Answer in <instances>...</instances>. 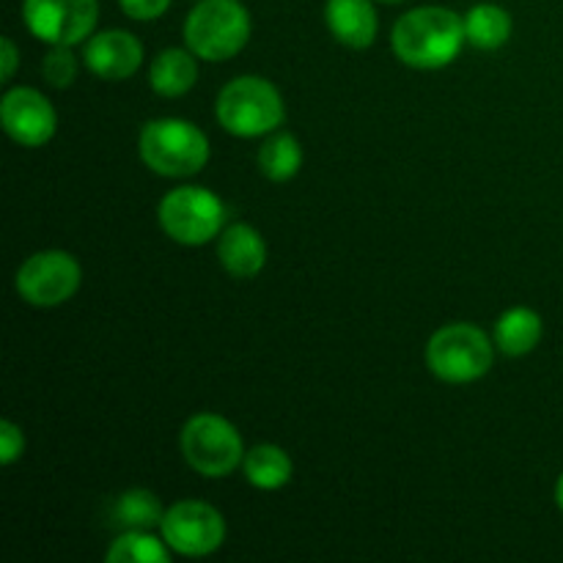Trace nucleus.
Returning <instances> with one entry per match:
<instances>
[{
    "mask_svg": "<svg viewBox=\"0 0 563 563\" xmlns=\"http://www.w3.org/2000/svg\"><path fill=\"white\" fill-rule=\"evenodd\" d=\"M465 20L445 5H418L396 20L390 47L412 69H443L465 44Z\"/></svg>",
    "mask_w": 563,
    "mask_h": 563,
    "instance_id": "obj_1",
    "label": "nucleus"
},
{
    "mask_svg": "<svg viewBox=\"0 0 563 563\" xmlns=\"http://www.w3.org/2000/svg\"><path fill=\"white\" fill-rule=\"evenodd\" d=\"M143 165L168 179L196 176L209 163V141L187 119H154L141 130L137 141Z\"/></svg>",
    "mask_w": 563,
    "mask_h": 563,
    "instance_id": "obj_2",
    "label": "nucleus"
},
{
    "mask_svg": "<svg viewBox=\"0 0 563 563\" xmlns=\"http://www.w3.org/2000/svg\"><path fill=\"white\" fill-rule=\"evenodd\" d=\"M220 126L236 137H262L284 124V97L269 80L245 75L223 86L214 102Z\"/></svg>",
    "mask_w": 563,
    "mask_h": 563,
    "instance_id": "obj_3",
    "label": "nucleus"
},
{
    "mask_svg": "<svg viewBox=\"0 0 563 563\" xmlns=\"http://www.w3.org/2000/svg\"><path fill=\"white\" fill-rule=\"evenodd\" d=\"M247 38L251 14L240 0H198L185 20L187 47L209 64L234 58Z\"/></svg>",
    "mask_w": 563,
    "mask_h": 563,
    "instance_id": "obj_4",
    "label": "nucleus"
},
{
    "mask_svg": "<svg viewBox=\"0 0 563 563\" xmlns=\"http://www.w3.org/2000/svg\"><path fill=\"white\" fill-rule=\"evenodd\" d=\"M493 341L476 324L454 322L432 333L427 344V366L440 383L467 385L493 368Z\"/></svg>",
    "mask_w": 563,
    "mask_h": 563,
    "instance_id": "obj_5",
    "label": "nucleus"
},
{
    "mask_svg": "<svg viewBox=\"0 0 563 563\" xmlns=\"http://www.w3.org/2000/svg\"><path fill=\"white\" fill-rule=\"evenodd\" d=\"M181 454L187 465L207 478H225L245 462V445L231 421L214 412H198L181 429Z\"/></svg>",
    "mask_w": 563,
    "mask_h": 563,
    "instance_id": "obj_6",
    "label": "nucleus"
},
{
    "mask_svg": "<svg viewBox=\"0 0 563 563\" xmlns=\"http://www.w3.org/2000/svg\"><path fill=\"white\" fill-rule=\"evenodd\" d=\"M159 225L174 242L187 247L207 245L225 223V207L207 187H176L159 201Z\"/></svg>",
    "mask_w": 563,
    "mask_h": 563,
    "instance_id": "obj_7",
    "label": "nucleus"
},
{
    "mask_svg": "<svg viewBox=\"0 0 563 563\" xmlns=\"http://www.w3.org/2000/svg\"><path fill=\"white\" fill-rule=\"evenodd\" d=\"M82 269L77 258L66 251H38L16 269V295L33 308H55L77 295Z\"/></svg>",
    "mask_w": 563,
    "mask_h": 563,
    "instance_id": "obj_8",
    "label": "nucleus"
},
{
    "mask_svg": "<svg viewBox=\"0 0 563 563\" xmlns=\"http://www.w3.org/2000/svg\"><path fill=\"white\" fill-rule=\"evenodd\" d=\"M159 537L174 553L185 559H203L225 542V520L214 506L203 500H179L165 509Z\"/></svg>",
    "mask_w": 563,
    "mask_h": 563,
    "instance_id": "obj_9",
    "label": "nucleus"
},
{
    "mask_svg": "<svg viewBox=\"0 0 563 563\" xmlns=\"http://www.w3.org/2000/svg\"><path fill=\"white\" fill-rule=\"evenodd\" d=\"M22 20L38 42L75 47L93 36L99 0H22Z\"/></svg>",
    "mask_w": 563,
    "mask_h": 563,
    "instance_id": "obj_10",
    "label": "nucleus"
},
{
    "mask_svg": "<svg viewBox=\"0 0 563 563\" xmlns=\"http://www.w3.org/2000/svg\"><path fill=\"white\" fill-rule=\"evenodd\" d=\"M0 121L5 135L25 148H38L53 141L58 115L49 99L36 88H11L0 102Z\"/></svg>",
    "mask_w": 563,
    "mask_h": 563,
    "instance_id": "obj_11",
    "label": "nucleus"
},
{
    "mask_svg": "<svg viewBox=\"0 0 563 563\" xmlns=\"http://www.w3.org/2000/svg\"><path fill=\"white\" fill-rule=\"evenodd\" d=\"M82 60L102 80H126L143 64V44L130 31H102L88 36Z\"/></svg>",
    "mask_w": 563,
    "mask_h": 563,
    "instance_id": "obj_12",
    "label": "nucleus"
},
{
    "mask_svg": "<svg viewBox=\"0 0 563 563\" xmlns=\"http://www.w3.org/2000/svg\"><path fill=\"white\" fill-rule=\"evenodd\" d=\"M324 22L344 47L366 49L377 38L379 20L372 0H328Z\"/></svg>",
    "mask_w": 563,
    "mask_h": 563,
    "instance_id": "obj_13",
    "label": "nucleus"
},
{
    "mask_svg": "<svg viewBox=\"0 0 563 563\" xmlns=\"http://www.w3.org/2000/svg\"><path fill=\"white\" fill-rule=\"evenodd\" d=\"M218 258L231 278H253L267 264V242L253 225L234 223L220 231Z\"/></svg>",
    "mask_w": 563,
    "mask_h": 563,
    "instance_id": "obj_14",
    "label": "nucleus"
},
{
    "mask_svg": "<svg viewBox=\"0 0 563 563\" xmlns=\"http://www.w3.org/2000/svg\"><path fill=\"white\" fill-rule=\"evenodd\" d=\"M198 55L190 47H168L154 58L152 69H148V86L157 91L159 97H185L198 80Z\"/></svg>",
    "mask_w": 563,
    "mask_h": 563,
    "instance_id": "obj_15",
    "label": "nucleus"
},
{
    "mask_svg": "<svg viewBox=\"0 0 563 563\" xmlns=\"http://www.w3.org/2000/svg\"><path fill=\"white\" fill-rule=\"evenodd\" d=\"M544 324L537 311L526 306L509 308L495 324V344L506 357H522L533 352L542 341Z\"/></svg>",
    "mask_w": 563,
    "mask_h": 563,
    "instance_id": "obj_16",
    "label": "nucleus"
},
{
    "mask_svg": "<svg viewBox=\"0 0 563 563\" xmlns=\"http://www.w3.org/2000/svg\"><path fill=\"white\" fill-rule=\"evenodd\" d=\"M242 473L256 489L275 493V489L286 487L291 482L295 465H291L289 454L280 445L264 443L247 451L245 462H242Z\"/></svg>",
    "mask_w": 563,
    "mask_h": 563,
    "instance_id": "obj_17",
    "label": "nucleus"
},
{
    "mask_svg": "<svg viewBox=\"0 0 563 563\" xmlns=\"http://www.w3.org/2000/svg\"><path fill=\"white\" fill-rule=\"evenodd\" d=\"M110 515L121 531H154L163 526L165 509L152 489H126L115 498Z\"/></svg>",
    "mask_w": 563,
    "mask_h": 563,
    "instance_id": "obj_18",
    "label": "nucleus"
},
{
    "mask_svg": "<svg viewBox=\"0 0 563 563\" xmlns=\"http://www.w3.org/2000/svg\"><path fill=\"white\" fill-rule=\"evenodd\" d=\"M465 38L476 49H498L511 38V14L495 3H478L465 14Z\"/></svg>",
    "mask_w": 563,
    "mask_h": 563,
    "instance_id": "obj_19",
    "label": "nucleus"
},
{
    "mask_svg": "<svg viewBox=\"0 0 563 563\" xmlns=\"http://www.w3.org/2000/svg\"><path fill=\"white\" fill-rule=\"evenodd\" d=\"M258 168L269 181H289L302 168V146L289 132H275L258 148Z\"/></svg>",
    "mask_w": 563,
    "mask_h": 563,
    "instance_id": "obj_20",
    "label": "nucleus"
},
{
    "mask_svg": "<svg viewBox=\"0 0 563 563\" xmlns=\"http://www.w3.org/2000/svg\"><path fill=\"white\" fill-rule=\"evenodd\" d=\"M174 550L152 531H124L104 553L108 563H168Z\"/></svg>",
    "mask_w": 563,
    "mask_h": 563,
    "instance_id": "obj_21",
    "label": "nucleus"
},
{
    "mask_svg": "<svg viewBox=\"0 0 563 563\" xmlns=\"http://www.w3.org/2000/svg\"><path fill=\"white\" fill-rule=\"evenodd\" d=\"M42 75L49 86L69 88L77 80V58L66 44H53L42 60Z\"/></svg>",
    "mask_w": 563,
    "mask_h": 563,
    "instance_id": "obj_22",
    "label": "nucleus"
},
{
    "mask_svg": "<svg viewBox=\"0 0 563 563\" xmlns=\"http://www.w3.org/2000/svg\"><path fill=\"white\" fill-rule=\"evenodd\" d=\"M25 451V434L14 421H0V465L9 467Z\"/></svg>",
    "mask_w": 563,
    "mask_h": 563,
    "instance_id": "obj_23",
    "label": "nucleus"
},
{
    "mask_svg": "<svg viewBox=\"0 0 563 563\" xmlns=\"http://www.w3.org/2000/svg\"><path fill=\"white\" fill-rule=\"evenodd\" d=\"M170 3H174V0H119L121 11H124L130 20L137 22L157 20V16H163L165 11L170 9Z\"/></svg>",
    "mask_w": 563,
    "mask_h": 563,
    "instance_id": "obj_24",
    "label": "nucleus"
},
{
    "mask_svg": "<svg viewBox=\"0 0 563 563\" xmlns=\"http://www.w3.org/2000/svg\"><path fill=\"white\" fill-rule=\"evenodd\" d=\"M0 47H3V80H11L16 66H20V49H16V44L9 36L0 38Z\"/></svg>",
    "mask_w": 563,
    "mask_h": 563,
    "instance_id": "obj_25",
    "label": "nucleus"
},
{
    "mask_svg": "<svg viewBox=\"0 0 563 563\" xmlns=\"http://www.w3.org/2000/svg\"><path fill=\"white\" fill-rule=\"evenodd\" d=\"M555 500H559V509L563 511V473H561L559 484H555Z\"/></svg>",
    "mask_w": 563,
    "mask_h": 563,
    "instance_id": "obj_26",
    "label": "nucleus"
},
{
    "mask_svg": "<svg viewBox=\"0 0 563 563\" xmlns=\"http://www.w3.org/2000/svg\"><path fill=\"white\" fill-rule=\"evenodd\" d=\"M379 3H401V0H379Z\"/></svg>",
    "mask_w": 563,
    "mask_h": 563,
    "instance_id": "obj_27",
    "label": "nucleus"
}]
</instances>
